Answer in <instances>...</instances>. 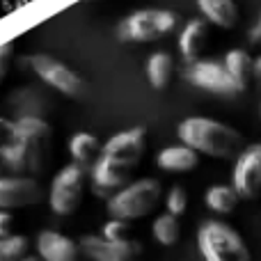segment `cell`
I'll list each match as a JSON object with an SVG mask.
<instances>
[{
    "label": "cell",
    "instance_id": "6da1fadb",
    "mask_svg": "<svg viewBox=\"0 0 261 261\" xmlns=\"http://www.w3.org/2000/svg\"><path fill=\"white\" fill-rule=\"evenodd\" d=\"M50 124L41 115H18L5 122V140L0 156L14 174H41L48 165L50 151Z\"/></svg>",
    "mask_w": 261,
    "mask_h": 261
},
{
    "label": "cell",
    "instance_id": "7a4b0ae2",
    "mask_svg": "<svg viewBox=\"0 0 261 261\" xmlns=\"http://www.w3.org/2000/svg\"><path fill=\"white\" fill-rule=\"evenodd\" d=\"M176 135L184 144L211 158L229 161L243 151V135L236 128L211 117H186L176 126Z\"/></svg>",
    "mask_w": 261,
    "mask_h": 261
},
{
    "label": "cell",
    "instance_id": "3957f363",
    "mask_svg": "<svg viewBox=\"0 0 261 261\" xmlns=\"http://www.w3.org/2000/svg\"><path fill=\"white\" fill-rule=\"evenodd\" d=\"M197 248L204 261H252L243 236L222 220H204L199 225Z\"/></svg>",
    "mask_w": 261,
    "mask_h": 261
},
{
    "label": "cell",
    "instance_id": "277c9868",
    "mask_svg": "<svg viewBox=\"0 0 261 261\" xmlns=\"http://www.w3.org/2000/svg\"><path fill=\"white\" fill-rule=\"evenodd\" d=\"M163 188L156 179H138L128 186L115 190L108 197V213L122 220H140L156 211L161 204Z\"/></svg>",
    "mask_w": 261,
    "mask_h": 261
},
{
    "label": "cell",
    "instance_id": "5b68a950",
    "mask_svg": "<svg viewBox=\"0 0 261 261\" xmlns=\"http://www.w3.org/2000/svg\"><path fill=\"white\" fill-rule=\"evenodd\" d=\"M179 23V16L167 9H140L119 23L117 35L122 41H156L170 35Z\"/></svg>",
    "mask_w": 261,
    "mask_h": 261
},
{
    "label": "cell",
    "instance_id": "8992f818",
    "mask_svg": "<svg viewBox=\"0 0 261 261\" xmlns=\"http://www.w3.org/2000/svg\"><path fill=\"white\" fill-rule=\"evenodd\" d=\"M85 179L87 172L83 163H69L55 174L48 188V206L55 216H71L81 206L85 195Z\"/></svg>",
    "mask_w": 261,
    "mask_h": 261
},
{
    "label": "cell",
    "instance_id": "52a82bcc",
    "mask_svg": "<svg viewBox=\"0 0 261 261\" xmlns=\"http://www.w3.org/2000/svg\"><path fill=\"white\" fill-rule=\"evenodd\" d=\"M25 64L39 81H44L46 85L53 87L60 94L78 96L83 92V78L78 76L71 67H67L62 60H55V58H50V55L39 53V55L25 58Z\"/></svg>",
    "mask_w": 261,
    "mask_h": 261
},
{
    "label": "cell",
    "instance_id": "ba28073f",
    "mask_svg": "<svg viewBox=\"0 0 261 261\" xmlns=\"http://www.w3.org/2000/svg\"><path fill=\"white\" fill-rule=\"evenodd\" d=\"M184 76L190 85L213 92V94H239L241 92L231 73L227 71L225 62L220 64L216 60H195L186 67Z\"/></svg>",
    "mask_w": 261,
    "mask_h": 261
},
{
    "label": "cell",
    "instance_id": "9c48e42d",
    "mask_svg": "<svg viewBox=\"0 0 261 261\" xmlns=\"http://www.w3.org/2000/svg\"><path fill=\"white\" fill-rule=\"evenodd\" d=\"M144 151H147V130L142 126L119 130L101 147V156L113 158V161L122 163L130 170H135L140 165Z\"/></svg>",
    "mask_w": 261,
    "mask_h": 261
},
{
    "label": "cell",
    "instance_id": "30bf717a",
    "mask_svg": "<svg viewBox=\"0 0 261 261\" xmlns=\"http://www.w3.org/2000/svg\"><path fill=\"white\" fill-rule=\"evenodd\" d=\"M231 186L243 199H257L261 195V144H250L236 156Z\"/></svg>",
    "mask_w": 261,
    "mask_h": 261
},
{
    "label": "cell",
    "instance_id": "8fae6325",
    "mask_svg": "<svg viewBox=\"0 0 261 261\" xmlns=\"http://www.w3.org/2000/svg\"><path fill=\"white\" fill-rule=\"evenodd\" d=\"M46 197L41 184L30 174H14L0 179V208L14 211L39 204Z\"/></svg>",
    "mask_w": 261,
    "mask_h": 261
},
{
    "label": "cell",
    "instance_id": "7c38bea8",
    "mask_svg": "<svg viewBox=\"0 0 261 261\" xmlns=\"http://www.w3.org/2000/svg\"><path fill=\"white\" fill-rule=\"evenodd\" d=\"M81 250L92 261H138L140 254H142V245L138 241H130V239L110 241L103 234L83 236Z\"/></svg>",
    "mask_w": 261,
    "mask_h": 261
},
{
    "label": "cell",
    "instance_id": "4fadbf2b",
    "mask_svg": "<svg viewBox=\"0 0 261 261\" xmlns=\"http://www.w3.org/2000/svg\"><path fill=\"white\" fill-rule=\"evenodd\" d=\"M37 252L44 261H78V254L83 250L81 243H73L69 236L44 229L37 236Z\"/></svg>",
    "mask_w": 261,
    "mask_h": 261
},
{
    "label": "cell",
    "instance_id": "5bb4252c",
    "mask_svg": "<svg viewBox=\"0 0 261 261\" xmlns=\"http://www.w3.org/2000/svg\"><path fill=\"white\" fill-rule=\"evenodd\" d=\"M199 163V151H195L188 144H174V147H165L158 151L156 165L165 172H190L195 170Z\"/></svg>",
    "mask_w": 261,
    "mask_h": 261
},
{
    "label": "cell",
    "instance_id": "9a60e30c",
    "mask_svg": "<svg viewBox=\"0 0 261 261\" xmlns=\"http://www.w3.org/2000/svg\"><path fill=\"white\" fill-rule=\"evenodd\" d=\"M204 44H206V23H204L202 18L188 21L179 35L181 58H184L188 64L195 62V60H199V53H202Z\"/></svg>",
    "mask_w": 261,
    "mask_h": 261
},
{
    "label": "cell",
    "instance_id": "2e32d148",
    "mask_svg": "<svg viewBox=\"0 0 261 261\" xmlns=\"http://www.w3.org/2000/svg\"><path fill=\"white\" fill-rule=\"evenodd\" d=\"M197 7L204 18L218 28L231 30L239 23V7L234 0H197Z\"/></svg>",
    "mask_w": 261,
    "mask_h": 261
},
{
    "label": "cell",
    "instance_id": "e0dca14e",
    "mask_svg": "<svg viewBox=\"0 0 261 261\" xmlns=\"http://www.w3.org/2000/svg\"><path fill=\"white\" fill-rule=\"evenodd\" d=\"M225 67L231 73V78L236 81V85L241 87V92L248 90L250 81L254 78V60L245 50L234 48L225 55Z\"/></svg>",
    "mask_w": 261,
    "mask_h": 261
},
{
    "label": "cell",
    "instance_id": "ac0fdd59",
    "mask_svg": "<svg viewBox=\"0 0 261 261\" xmlns=\"http://www.w3.org/2000/svg\"><path fill=\"white\" fill-rule=\"evenodd\" d=\"M239 199H243L239 195V190L234 186H225V184H216L206 190L204 195V202L211 211L220 213V216H229L236 206H239Z\"/></svg>",
    "mask_w": 261,
    "mask_h": 261
},
{
    "label": "cell",
    "instance_id": "d6986e66",
    "mask_svg": "<svg viewBox=\"0 0 261 261\" xmlns=\"http://www.w3.org/2000/svg\"><path fill=\"white\" fill-rule=\"evenodd\" d=\"M147 78L151 83L153 90H165L172 81V71H174V62H172V55L165 50H158L151 53L147 60Z\"/></svg>",
    "mask_w": 261,
    "mask_h": 261
},
{
    "label": "cell",
    "instance_id": "ffe728a7",
    "mask_svg": "<svg viewBox=\"0 0 261 261\" xmlns=\"http://www.w3.org/2000/svg\"><path fill=\"white\" fill-rule=\"evenodd\" d=\"M101 147L99 144V138L94 133H87V130H81V133H73L69 138V153L76 163H94L101 153Z\"/></svg>",
    "mask_w": 261,
    "mask_h": 261
},
{
    "label": "cell",
    "instance_id": "44dd1931",
    "mask_svg": "<svg viewBox=\"0 0 261 261\" xmlns=\"http://www.w3.org/2000/svg\"><path fill=\"white\" fill-rule=\"evenodd\" d=\"M151 231H153V239H156L161 245H165V248L174 245L176 241H179V236H181L179 216H174V213H170V211L161 213V216L153 220Z\"/></svg>",
    "mask_w": 261,
    "mask_h": 261
},
{
    "label": "cell",
    "instance_id": "7402d4cb",
    "mask_svg": "<svg viewBox=\"0 0 261 261\" xmlns=\"http://www.w3.org/2000/svg\"><path fill=\"white\" fill-rule=\"evenodd\" d=\"M28 248H30V241L25 236H5L0 239V261H21L28 257Z\"/></svg>",
    "mask_w": 261,
    "mask_h": 261
},
{
    "label": "cell",
    "instance_id": "603a6c76",
    "mask_svg": "<svg viewBox=\"0 0 261 261\" xmlns=\"http://www.w3.org/2000/svg\"><path fill=\"white\" fill-rule=\"evenodd\" d=\"M165 206L170 213H174V216H184L186 208H188V193H186L184 186H172L170 193H167L165 197Z\"/></svg>",
    "mask_w": 261,
    "mask_h": 261
},
{
    "label": "cell",
    "instance_id": "cb8c5ba5",
    "mask_svg": "<svg viewBox=\"0 0 261 261\" xmlns=\"http://www.w3.org/2000/svg\"><path fill=\"white\" fill-rule=\"evenodd\" d=\"M101 234L110 241H122V239H128V220H122V218H113L101 227Z\"/></svg>",
    "mask_w": 261,
    "mask_h": 261
},
{
    "label": "cell",
    "instance_id": "d4e9b609",
    "mask_svg": "<svg viewBox=\"0 0 261 261\" xmlns=\"http://www.w3.org/2000/svg\"><path fill=\"white\" fill-rule=\"evenodd\" d=\"M5 236H12V213L3 208V213H0V239H5Z\"/></svg>",
    "mask_w": 261,
    "mask_h": 261
},
{
    "label": "cell",
    "instance_id": "484cf974",
    "mask_svg": "<svg viewBox=\"0 0 261 261\" xmlns=\"http://www.w3.org/2000/svg\"><path fill=\"white\" fill-rule=\"evenodd\" d=\"M250 41H252V44H259V41H261V16H259L257 25L250 30Z\"/></svg>",
    "mask_w": 261,
    "mask_h": 261
},
{
    "label": "cell",
    "instance_id": "4316f807",
    "mask_svg": "<svg viewBox=\"0 0 261 261\" xmlns=\"http://www.w3.org/2000/svg\"><path fill=\"white\" fill-rule=\"evenodd\" d=\"M254 78H257V81H261V55L257 60H254Z\"/></svg>",
    "mask_w": 261,
    "mask_h": 261
},
{
    "label": "cell",
    "instance_id": "83f0119b",
    "mask_svg": "<svg viewBox=\"0 0 261 261\" xmlns=\"http://www.w3.org/2000/svg\"><path fill=\"white\" fill-rule=\"evenodd\" d=\"M21 261H37V257H25V259H21Z\"/></svg>",
    "mask_w": 261,
    "mask_h": 261
}]
</instances>
